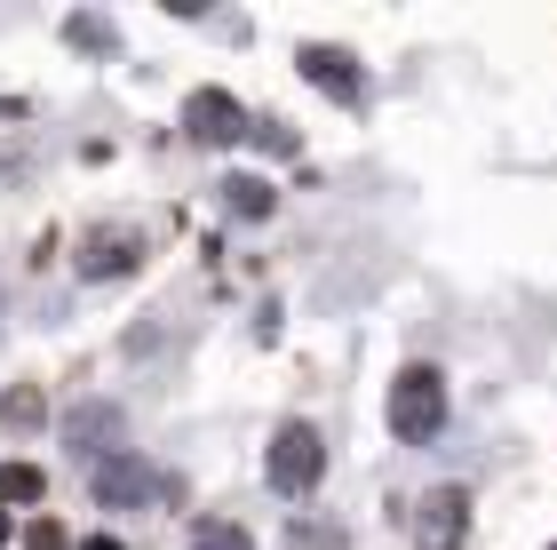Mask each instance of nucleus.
<instances>
[{
	"label": "nucleus",
	"mask_w": 557,
	"mask_h": 550,
	"mask_svg": "<svg viewBox=\"0 0 557 550\" xmlns=\"http://www.w3.org/2000/svg\"><path fill=\"white\" fill-rule=\"evenodd\" d=\"M470 535V494L462 487H430L414 511V550H462Z\"/></svg>",
	"instance_id": "3"
},
{
	"label": "nucleus",
	"mask_w": 557,
	"mask_h": 550,
	"mask_svg": "<svg viewBox=\"0 0 557 550\" xmlns=\"http://www.w3.org/2000/svg\"><path fill=\"white\" fill-rule=\"evenodd\" d=\"M24 550H72V535L57 527V518H33V527H24Z\"/></svg>",
	"instance_id": "16"
},
{
	"label": "nucleus",
	"mask_w": 557,
	"mask_h": 550,
	"mask_svg": "<svg viewBox=\"0 0 557 550\" xmlns=\"http://www.w3.org/2000/svg\"><path fill=\"white\" fill-rule=\"evenodd\" d=\"M191 550H256V542H247V527H232V518H199Z\"/></svg>",
	"instance_id": "12"
},
{
	"label": "nucleus",
	"mask_w": 557,
	"mask_h": 550,
	"mask_svg": "<svg viewBox=\"0 0 557 550\" xmlns=\"http://www.w3.org/2000/svg\"><path fill=\"white\" fill-rule=\"evenodd\" d=\"M88 487H96V503H104V511H136V503H151V487H160V479H151L144 455H128V447H120V455L96 463Z\"/></svg>",
	"instance_id": "4"
},
{
	"label": "nucleus",
	"mask_w": 557,
	"mask_h": 550,
	"mask_svg": "<svg viewBox=\"0 0 557 550\" xmlns=\"http://www.w3.org/2000/svg\"><path fill=\"white\" fill-rule=\"evenodd\" d=\"M302 81H311L319 96H335V105H350V96H359V57H350V48H326V40H302Z\"/></svg>",
	"instance_id": "6"
},
{
	"label": "nucleus",
	"mask_w": 557,
	"mask_h": 550,
	"mask_svg": "<svg viewBox=\"0 0 557 550\" xmlns=\"http://www.w3.org/2000/svg\"><path fill=\"white\" fill-rule=\"evenodd\" d=\"M64 40H72V48H112V24H104V16H72Z\"/></svg>",
	"instance_id": "15"
},
{
	"label": "nucleus",
	"mask_w": 557,
	"mask_h": 550,
	"mask_svg": "<svg viewBox=\"0 0 557 550\" xmlns=\"http://www.w3.org/2000/svg\"><path fill=\"white\" fill-rule=\"evenodd\" d=\"M9 535H16V527H9V511H0V542H9Z\"/></svg>",
	"instance_id": "18"
},
{
	"label": "nucleus",
	"mask_w": 557,
	"mask_h": 550,
	"mask_svg": "<svg viewBox=\"0 0 557 550\" xmlns=\"http://www.w3.org/2000/svg\"><path fill=\"white\" fill-rule=\"evenodd\" d=\"M136 256H144V232H136V223L88 232V240H81V280H112V271H128Z\"/></svg>",
	"instance_id": "7"
},
{
	"label": "nucleus",
	"mask_w": 557,
	"mask_h": 550,
	"mask_svg": "<svg viewBox=\"0 0 557 550\" xmlns=\"http://www.w3.org/2000/svg\"><path fill=\"white\" fill-rule=\"evenodd\" d=\"M40 415H48V399H40L33 383L0 391V423H9V431H40Z\"/></svg>",
	"instance_id": "9"
},
{
	"label": "nucleus",
	"mask_w": 557,
	"mask_h": 550,
	"mask_svg": "<svg viewBox=\"0 0 557 550\" xmlns=\"http://www.w3.org/2000/svg\"><path fill=\"white\" fill-rule=\"evenodd\" d=\"M81 550H120V542H112V535H88V542H81Z\"/></svg>",
	"instance_id": "17"
},
{
	"label": "nucleus",
	"mask_w": 557,
	"mask_h": 550,
	"mask_svg": "<svg viewBox=\"0 0 557 550\" xmlns=\"http://www.w3.org/2000/svg\"><path fill=\"white\" fill-rule=\"evenodd\" d=\"M184 136H191V144H232V136H247L239 96H232V88H199L191 105H184Z\"/></svg>",
	"instance_id": "5"
},
{
	"label": "nucleus",
	"mask_w": 557,
	"mask_h": 550,
	"mask_svg": "<svg viewBox=\"0 0 557 550\" xmlns=\"http://www.w3.org/2000/svg\"><path fill=\"white\" fill-rule=\"evenodd\" d=\"M287 550H343V527H335V518H295Z\"/></svg>",
	"instance_id": "11"
},
{
	"label": "nucleus",
	"mask_w": 557,
	"mask_h": 550,
	"mask_svg": "<svg viewBox=\"0 0 557 550\" xmlns=\"http://www.w3.org/2000/svg\"><path fill=\"white\" fill-rule=\"evenodd\" d=\"M271 184L263 176H223V208H232V216H247V223H256V216H271Z\"/></svg>",
	"instance_id": "8"
},
{
	"label": "nucleus",
	"mask_w": 557,
	"mask_h": 550,
	"mask_svg": "<svg viewBox=\"0 0 557 550\" xmlns=\"http://www.w3.org/2000/svg\"><path fill=\"white\" fill-rule=\"evenodd\" d=\"M40 487L48 479H40L33 463H0V494H9V503H40Z\"/></svg>",
	"instance_id": "13"
},
{
	"label": "nucleus",
	"mask_w": 557,
	"mask_h": 550,
	"mask_svg": "<svg viewBox=\"0 0 557 550\" xmlns=\"http://www.w3.org/2000/svg\"><path fill=\"white\" fill-rule=\"evenodd\" d=\"M549 550H557V542H549Z\"/></svg>",
	"instance_id": "19"
},
{
	"label": "nucleus",
	"mask_w": 557,
	"mask_h": 550,
	"mask_svg": "<svg viewBox=\"0 0 557 550\" xmlns=\"http://www.w3.org/2000/svg\"><path fill=\"white\" fill-rule=\"evenodd\" d=\"M319 470H326V439L311 431V423H278L271 447H263V479H271L278 494H311Z\"/></svg>",
	"instance_id": "2"
},
{
	"label": "nucleus",
	"mask_w": 557,
	"mask_h": 550,
	"mask_svg": "<svg viewBox=\"0 0 557 550\" xmlns=\"http://www.w3.org/2000/svg\"><path fill=\"white\" fill-rule=\"evenodd\" d=\"M64 431H72V447H81V439H120V415L112 407H72Z\"/></svg>",
	"instance_id": "10"
},
{
	"label": "nucleus",
	"mask_w": 557,
	"mask_h": 550,
	"mask_svg": "<svg viewBox=\"0 0 557 550\" xmlns=\"http://www.w3.org/2000/svg\"><path fill=\"white\" fill-rule=\"evenodd\" d=\"M247 136H256L263 152H278V160H295V144H302V136L287 129V120H256V129H247Z\"/></svg>",
	"instance_id": "14"
},
{
	"label": "nucleus",
	"mask_w": 557,
	"mask_h": 550,
	"mask_svg": "<svg viewBox=\"0 0 557 550\" xmlns=\"http://www.w3.org/2000/svg\"><path fill=\"white\" fill-rule=\"evenodd\" d=\"M391 431L407 439V447H430L446 431V375L438 367H398V383H391Z\"/></svg>",
	"instance_id": "1"
}]
</instances>
